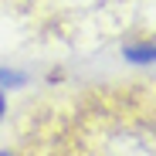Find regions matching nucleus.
I'll list each match as a JSON object with an SVG mask.
<instances>
[{
    "instance_id": "f03ea898",
    "label": "nucleus",
    "mask_w": 156,
    "mask_h": 156,
    "mask_svg": "<svg viewBox=\"0 0 156 156\" xmlns=\"http://www.w3.org/2000/svg\"><path fill=\"white\" fill-rule=\"evenodd\" d=\"M0 82H4V85H10V82L20 85V82H24V75H17V71H0Z\"/></svg>"
},
{
    "instance_id": "7ed1b4c3",
    "label": "nucleus",
    "mask_w": 156,
    "mask_h": 156,
    "mask_svg": "<svg viewBox=\"0 0 156 156\" xmlns=\"http://www.w3.org/2000/svg\"><path fill=\"white\" fill-rule=\"evenodd\" d=\"M4 109H7V102H4V95H0V115H4Z\"/></svg>"
},
{
    "instance_id": "f257e3e1",
    "label": "nucleus",
    "mask_w": 156,
    "mask_h": 156,
    "mask_svg": "<svg viewBox=\"0 0 156 156\" xmlns=\"http://www.w3.org/2000/svg\"><path fill=\"white\" fill-rule=\"evenodd\" d=\"M102 156H156V129L153 126H119L105 136Z\"/></svg>"
},
{
    "instance_id": "20e7f679",
    "label": "nucleus",
    "mask_w": 156,
    "mask_h": 156,
    "mask_svg": "<svg viewBox=\"0 0 156 156\" xmlns=\"http://www.w3.org/2000/svg\"><path fill=\"white\" fill-rule=\"evenodd\" d=\"M4 156H7V153H4Z\"/></svg>"
}]
</instances>
